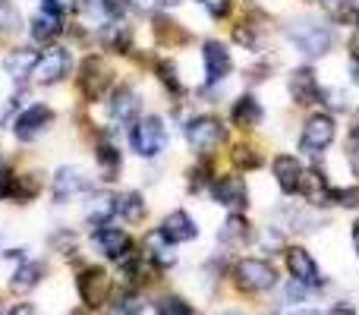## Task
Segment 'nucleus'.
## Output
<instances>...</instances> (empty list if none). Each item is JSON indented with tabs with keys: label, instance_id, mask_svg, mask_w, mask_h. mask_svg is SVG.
<instances>
[{
	"label": "nucleus",
	"instance_id": "nucleus-1",
	"mask_svg": "<svg viewBox=\"0 0 359 315\" xmlns=\"http://www.w3.org/2000/svg\"><path fill=\"white\" fill-rule=\"evenodd\" d=\"M284 41L290 44L297 54H303L306 60H316V57H325L334 48L337 35L325 19L303 13V16H293L290 22L284 25Z\"/></svg>",
	"mask_w": 359,
	"mask_h": 315
},
{
	"label": "nucleus",
	"instance_id": "nucleus-2",
	"mask_svg": "<svg viewBox=\"0 0 359 315\" xmlns=\"http://www.w3.org/2000/svg\"><path fill=\"white\" fill-rule=\"evenodd\" d=\"M337 139V120L331 111H316L303 120V130H299V152L309 158H318L334 145Z\"/></svg>",
	"mask_w": 359,
	"mask_h": 315
},
{
	"label": "nucleus",
	"instance_id": "nucleus-3",
	"mask_svg": "<svg viewBox=\"0 0 359 315\" xmlns=\"http://www.w3.org/2000/svg\"><path fill=\"white\" fill-rule=\"evenodd\" d=\"M183 136H186L189 149L196 152L198 158H211L224 145V139H227V130H224V123L217 117H211V114H202V117H192L189 123L183 126Z\"/></svg>",
	"mask_w": 359,
	"mask_h": 315
},
{
	"label": "nucleus",
	"instance_id": "nucleus-4",
	"mask_svg": "<svg viewBox=\"0 0 359 315\" xmlns=\"http://www.w3.org/2000/svg\"><path fill=\"white\" fill-rule=\"evenodd\" d=\"M230 278H233L236 290H243V293H268L278 287V272H274L271 262L252 259V255L236 262Z\"/></svg>",
	"mask_w": 359,
	"mask_h": 315
},
{
	"label": "nucleus",
	"instance_id": "nucleus-5",
	"mask_svg": "<svg viewBox=\"0 0 359 315\" xmlns=\"http://www.w3.org/2000/svg\"><path fill=\"white\" fill-rule=\"evenodd\" d=\"M130 145L139 158H158L168 145V126H164L161 117H142L133 123L130 130Z\"/></svg>",
	"mask_w": 359,
	"mask_h": 315
},
{
	"label": "nucleus",
	"instance_id": "nucleus-6",
	"mask_svg": "<svg viewBox=\"0 0 359 315\" xmlns=\"http://www.w3.org/2000/svg\"><path fill=\"white\" fill-rule=\"evenodd\" d=\"M287 95L297 107H312L322 101V79L312 67H293L287 76Z\"/></svg>",
	"mask_w": 359,
	"mask_h": 315
},
{
	"label": "nucleus",
	"instance_id": "nucleus-7",
	"mask_svg": "<svg viewBox=\"0 0 359 315\" xmlns=\"http://www.w3.org/2000/svg\"><path fill=\"white\" fill-rule=\"evenodd\" d=\"M76 290H79L82 303H86L88 309H101V306L111 300V274L95 265L82 268L79 278H76Z\"/></svg>",
	"mask_w": 359,
	"mask_h": 315
},
{
	"label": "nucleus",
	"instance_id": "nucleus-8",
	"mask_svg": "<svg viewBox=\"0 0 359 315\" xmlns=\"http://www.w3.org/2000/svg\"><path fill=\"white\" fill-rule=\"evenodd\" d=\"M297 192L303 196V202L309 205V208H328V205H334L337 186H331L328 173H325L322 167H306Z\"/></svg>",
	"mask_w": 359,
	"mask_h": 315
},
{
	"label": "nucleus",
	"instance_id": "nucleus-9",
	"mask_svg": "<svg viewBox=\"0 0 359 315\" xmlns=\"http://www.w3.org/2000/svg\"><path fill=\"white\" fill-rule=\"evenodd\" d=\"M69 69H73V54L67 48H50L38 57L35 69H32V79L38 86H57V82H63L69 76Z\"/></svg>",
	"mask_w": 359,
	"mask_h": 315
},
{
	"label": "nucleus",
	"instance_id": "nucleus-10",
	"mask_svg": "<svg viewBox=\"0 0 359 315\" xmlns=\"http://www.w3.org/2000/svg\"><path fill=\"white\" fill-rule=\"evenodd\" d=\"M284 262H287L290 278L299 281V284H306L309 290H318V287L325 284L322 268H318V262L312 259V253L306 246H287L284 249Z\"/></svg>",
	"mask_w": 359,
	"mask_h": 315
},
{
	"label": "nucleus",
	"instance_id": "nucleus-11",
	"mask_svg": "<svg viewBox=\"0 0 359 315\" xmlns=\"http://www.w3.org/2000/svg\"><path fill=\"white\" fill-rule=\"evenodd\" d=\"M208 189H211V199L230 211H243L249 205V186L240 173H221V177L211 180Z\"/></svg>",
	"mask_w": 359,
	"mask_h": 315
},
{
	"label": "nucleus",
	"instance_id": "nucleus-12",
	"mask_svg": "<svg viewBox=\"0 0 359 315\" xmlns=\"http://www.w3.org/2000/svg\"><path fill=\"white\" fill-rule=\"evenodd\" d=\"M111 79H114V69L104 57H86L82 60V69H79V88L88 101H98L101 95L111 88Z\"/></svg>",
	"mask_w": 359,
	"mask_h": 315
},
{
	"label": "nucleus",
	"instance_id": "nucleus-13",
	"mask_svg": "<svg viewBox=\"0 0 359 315\" xmlns=\"http://www.w3.org/2000/svg\"><path fill=\"white\" fill-rule=\"evenodd\" d=\"M202 63H205V79H208V86H217V82H224L230 76V69H233V54H230V48L224 41L208 38V41L202 44Z\"/></svg>",
	"mask_w": 359,
	"mask_h": 315
},
{
	"label": "nucleus",
	"instance_id": "nucleus-14",
	"mask_svg": "<svg viewBox=\"0 0 359 315\" xmlns=\"http://www.w3.org/2000/svg\"><path fill=\"white\" fill-rule=\"evenodd\" d=\"M50 123H54V111H50L48 105H32V107H25V111L16 117L13 133H16L19 142H32V139L41 136Z\"/></svg>",
	"mask_w": 359,
	"mask_h": 315
},
{
	"label": "nucleus",
	"instance_id": "nucleus-15",
	"mask_svg": "<svg viewBox=\"0 0 359 315\" xmlns=\"http://www.w3.org/2000/svg\"><path fill=\"white\" fill-rule=\"evenodd\" d=\"M303 161L297 155H290V152H280V155L271 158V177L274 183H278V189L284 192V196H293V192L299 189V180H303Z\"/></svg>",
	"mask_w": 359,
	"mask_h": 315
},
{
	"label": "nucleus",
	"instance_id": "nucleus-16",
	"mask_svg": "<svg viewBox=\"0 0 359 315\" xmlns=\"http://www.w3.org/2000/svg\"><path fill=\"white\" fill-rule=\"evenodd\" d=\"M262 120H265V107H262V101L255 98V95H240V98L230 105V123H233L236 130L252 133L262 126Z\"/></svg>",
	"mask_w": 359,
	"mask_h": 315
},
{
	"label": "nucleus",
	"instance_id": "nucleus-17",
	"mask_svg": "<svg viewBox=\"0 0 359 315\" xmlns=\"http://www.w3.org/2000/svg\"><path fill=\"white\" fill-rule=\"evenodd\" d=\"M95 243H98L101 255H107V259H114V262L126 259V255L136 249V246H133V236L126 234V230H120V227H111V224L98 227V234H95Z\"/></svg>",
	"mask_w": 359,
	"mask_h": 315
},
{
	"label": "nucleus",
	"instance_id": "nucleus-18",
	"mask_svg": "<svg viewBox=\"0 0 359 315\" xmlns=\"http://www.w3.org/2000/svg\"><path fill=\"white\" fill-rule=\"evenodd\" d=\"M107 107H111V120H117V123H136L139 111H142V95L133 86H120L111 95V105Z\"/></svg>",
	"mask_w": 359,
	"mask_h": 315
},
{
	"label": "nucleus",
	"instance_id": "nucleus-19",
	"mask_svg": "<svg viewBox=\"0 0 359 315\" xmlns=\"http://www.w3.org/2000/svg\"><path fill=\"white\" fill-rule=\"evenodd\" d=\"M158 230H161L170 243H189V240H196V236H198L196 221H192V215H189V211H183V208L164 215V221H161V227H158Z\"/></svg>",
	"mask_w": 359,
	"mask_h": 315
},
{
	"label": "nucleus",
	"instance_id": "nucleus-20",
	"mask_svg": "<svg viewBox=\"0 0 359 315\" xmlns=\"http://www.w3.org/2000/svg\"><path fill=\"white\" fill-rule=\"evenodd\" d=\"M280 230H297V234H309V230H316L318 224H322V217L316 215L312 208H303V205H284V208L278 211Z\"/></svg>",
	"mask_w": 359,
	"mask_h": 315
},
{
	"label": "nucleus",
	"instance_id": "nucleus-21",
	"mask_svg": "<svg viewBox=\"0 0 359 315\" xmlns=\"http://www.w3.org/2000/svg\"><path fill=\"white\" fill-rule=\"evenodd\" d=\"M249 236H252V224H249V217L240 215V211H230V217L221 224V230H217V240L230 249L246 246Z\"/></svg>",
	"mask_w": 359,
	"mask_h": 315
},
{
	"label": "nucleus",
	"instance_id": "nucleus-22",
	"mask_svg": "<svg viewBox=\"0 0 359 315\" xmlns=\"http://www.w3.org/2000/svg\"><path fill=\"white\" fill-rule=\"evenodd\" d=\"M86 186H88L86 173H82L79 167H73V164L60 167V170L54 173V196H57V202H67V199L79 196Z\"/></svg>",
	"mask_w": 359,
	"mask_h": 315
},
{
	"label": "nucleus",
	"instance_id": "nucleus-23",
	"mask_svg": "<svg viewBox=\"0 0 359 315\" xmlns=\"http://www.w3.org/2000/svg\"><path fill=\"white\" fill-rule=\"evenodd\" d=\"M142 255L151 262V265H158V268H170L177 262L174 243H170L168 236L161 234V230H151V234L145 236V253Z\"/></svg>",
	"mask_w": 359,
	"mask_h": 315
},
{
	"label": "nucleus",
	"instance_id": "nucleus-24",
	"mask_svg": "<svg viewBox=\"0 0 359 315\" xmlns=\"http://www.w3.org/2000/svg\"><path fill=\"white\" fill-rule=\"evenodd\" d=\"M101 48L104 51H117V54H126L133 44V32L130 25H123L120 19H111V22L101 25V35H98Z\"/></svg>",
	"mask_w": 359,
	"mask_h": 315
},
{
	"label": "nucleus",
	"instance_id": "nucleus-25",
	"mask_svg": "<svg viewBox=\"0 0 359 315\" xmlns=\"http://www.w3.org/2000/svg\"><path fill=\"white\" fill-rule=\"evenodd\" d=\"M114 215H117V199H114L111 192H95V196L86 202V221L95 224V227L111 224Z\"/></svg>",
	"mask_w": 359,
	"mask_h": 315
},
{
	"label": "nucleus",
	"instance_id": "nucleus-26",
	"mask_svg": "<svg viewBox=\"0 0 359 315\" xmlns=\"http://www.w3.org/2000/svg\"><path fill=\"white\" fill-rule=\"evenodd\" d=\"M29 32H32V41H50V38H57L63 32V16L44 6V10L32 19Z\"/></svg>",
	"mask_w": 359,
	"mask_h": 315
},
{
	"label": "nucleus",
	"instance_id": "nucleus-27",
	"mask_svg": "<svg viewBox=\"0 0 359 315\" xmlns=\"http://www.w3.org/2000/svg\"><path fill=\"white\" fill-rule=\"evenodd\" d=\"M230 164H233L236 170H259V167L265 164V155H262V149L252 142H236L233 149H230Z\"/></svg>",
	"mask_w": 359,
	"mask_h": 315
},
{
	"label": "nucleus",
	"instance_id": "nucleus-28",
	"mask_svg": "<svg viewBox=\"0 0 359 315\" xmlns=\"http://www.w3.org/2000/svg\"><path fill=\"white\" fill-rule=\"evenodd\" d=\"M318 6H322L325 19L334 25L356 22V10H359L356 0H318Z\"/></svg>",
	"mask_w": 359,
	"mask_h": 315
},
{
	"label": "nucleus",
	"instance_id": "nucleus-29",
	"mask_svg": "<svg viewBox=\"0 0 359 315\" xmlns=\"http://www.w3.org/2000/svg\"><path fill=\"white\" fill-rule=\"evenodd\" d=\"M35 63H38L35 51L19 48V51H10V57H6L4 67H6V73H10L16 82H25L32 76V69H35Z\"/></svg>",
	"mask_w": 359,
	"mask_h": 315
},
{
	"label": "nucleus",
	"instance_id": "nucleus-30",
	"mask_svg": "<svg viewBox=\"0 0 359 315\" xmlns=\"http://www.w3.org/2000/svg\"><path fill=\"white\" fill-rule=\"evenodd\" d=\"M262 38H265V25H259L255 19H243L240 25H233V41L243 44L246 51H259Z\"/></svg>",
	"mask_w": 359,
	"mask_h": 315
},
{
	"label": "nucleus",
	"instance_id": "nucleus-31",
	"mask_svg": "<svg viewBox=\"0 0 359 315\" xmlns=\"http://www.w3.org/2000/svg\"><path fill=\"white\" fill-rule=\"evenodd\" d=\"M117 211L123 215V221L139 224L145 215H149V205H145L142 192H126V196H120V199H117Z\"/></svg>",
	"mask_w": 359,
	"mask_h": 315
},
{
	"label": "nucleus",
	"instance_id": "nucleus-32",
	"mask_svg": "<svg viewBox=\"0 0 359 315\" xmlns=\"http://www.w3.org/2000/svg\"><path fill=\"white\" fill-rule=\"evenodd\" d=\"M322 101L331 107L334 114H350L353 111V92L347 86H322Z\"/></svg>",
	"mask_w": 359,
	"mask_h": 315
},
{
	"label": "nucleus",
	"instance_id": "nucleus-33",
	"mask_svg": "<svg viewBox=\"0 0 359 315\" xmlns=\"http://www.w3.org/2000/svg\"><path fill=\"white\" fill-rule=\"evenodd\" d=\"M41 274H44V265H41V262H25V265L19 268L16 274H13L10 287H13L16 293H25V290H32V287L41 281Z\"/></svg>",
	"mask_w": 359,
	"mask_h": 315
},
{
	"label": "nucleus",
	"instance_id": "nucleus-34",
	"mask_svg": "<svg viewBox=\"0 0 359 315\" xmlns=\"http://www.w3.org/2000/svg\"><path fill=\"white\" fill-rule=\"evenodd\" d=\"M95 158H98L101 170L107 173V180H114L120 173V164H123V158H120L117 145L114 142H98V149H95Z\"/></svg>",
	"mask_w": 359,
	"mask_h": 315
},
{
	"label": "nucleus",
	"instance_id": "nucleus-35",
	"mask_svg": "<svg viewBox=\"0 0 359 315\" xmlns=\"http://www.w3.org/2000/svg\"><path fill=\"white\" fill-rule=\"evenodd\" d=\"M142 312H145V303L136 290L120 293V297L111 303V309H107V315H142Z\"/></svg>",
	"mask_w": 359,
	"mask_h": 315
},
{
	"label": "nucleus",
	"instance_id": "nucleus-36",
	"mask_svg": "<svg viewBox=\"0 0 359 315\" xmlns=\"http://www.w3.org/2000/svg\"><path fill=\"white\" fill-rule=\"evenodd\" d=\"M344 161L353 170V177H359V120L347 130V139H344Z\"/></svg>",
	"mask_w": 359,
	"mask_h": 315
},
{
	"label": "nucleus",
	"instance_id": "nucleus-37",
	"mask_svg": "<svg viewBox=\"0 0 359 315\" xmlns=\"http://www.w3.org/2000/svg\"><path fill=\"white\" fill-rule=\"evenodd\" d=\"M155 312L158 315H192V306L183 297H177V293H164L155 303Z\"/></svg>",
	"mask_w": 359,
	"mask_h": 315
},
{
	"label": "nucleus",
	"instance_id": "nucleus-38",
	"mask_svg": "<svg viewBox=\"0 0 359 315\" xmlns=\"http://www.w3.org/2000/svg\"><path fill=\"white\" fill-rule=\"evenodd\" d=\"M38 189H41V183H38L35 173H22V177H16V183H13V199L29 202V199L38 196Z\"/></svg>",
	"mask_w": 359,
	"mask_h": 315
},
{
	"label": "nucleus",
	"instance_id": "nucleus-39",
	"mask_svg": "<svg viewBox=\"0 0 359 315\" xmlns=\"http://www.w3.org/2000/svg\"><path fill=\"white\" fill-rule=\"evenodd\" d=\"M158 79L164 82V88H168L170 95H183V82H180L177 67H174L170 60H161V63H158Z\"/></svg>",
	"mask_w": 359,
	"mask_h": 315
},
{
	"label": "nucleus",
	"instance_id": "nucleus-40",
	"mask_svg": "<svg viewBox=\"0 0 359 315\" xmlns=\"http://www.w3.org/2000/svg\"><path fill=\"white\" fill-rule=\"evenodd\" d=\"M186 177H189V189L192 192H198V189H205V186H211V164L208 161H198L196 167H189V173H186Z\"/></svg>",
	"mask_w": 359,
	"mask_h": 315
},
{
	"label": "nucleus",
	"instance_id": "nucleus-41",
	"mask_svg": "<svg viewBox=\"0 0 359 315\" xmlns=\"http://www.w3.org/2000/svg\"><path fill=\"white\" fill-rule=\"evenodd\" d=\"M334 205H341V208H347V211H359V183L341 186V189L334 192Z\"/></svg>",
	"mask_w": 359,
	"mask_h": 315
},
{
	"label": "nucleus",
	"instance_id": "nucleus-42",
	"mask_svg": "<svg viewBox=\"0 0 359 315\" xmlns=\"http://www.w3.org/2000/svg\"><path fill=\"white\" fill-rule=\"evenodd\" d=\"M306 297H309V287L306 284H299V281H287V287H284V303H290V306H299V303H306Z\"/></svg>",
	"mask_w": 359,
	"mask_h": 315
},
{
	"label": "nucleus",
	"instance_id": "nucleus-43",
	"mask_svg": "<svg viewBox=\"0 0 359 315\" xmlns=\"http://www.w3.org/2000/svg\"><path fill=\"white\" fill-rule=\"evenodd\" d=\"M19 29V13L13 6L0 4V35H13Z\"/></svg>",
	"mask_w": 359,
	"mask_h": 315
},
{
	"label": "nucleus",
	"instance_id": "nucleus-44",
	"mask_svg": "<svg viewBox=\"0 0 359 315\" xmlns=\"http://www.w3.org/2000/svg\"><path fill=\"white\" fill-rule=\"evenodd\" d=\"M202 6L211 19H227L233 10V0H202Z\"/></svg>",
	"mask_w": 359,
	"mask_h": 315
},
{
	"label": "nucleus",
	"instance_id": "nucleus-45",
	"mask_svg": "<svg viewBox=\"0 0 359 315\" xmlns=\"http://www.w3.org/2000/svg\"><path fill=\"white\" fill-rule=\"evenodd\" d=\"M79 4H82V0H44V6H48V10H54V13H60V16L79 10Z\"/></svg>",
	"mask_w": 359,
	"mask_h": 315
},
{
	"label": "nucleus",
	"instance_id": "nucleus-46",
	"mask_svg": "<svg viewBox=\"0 0 359 315\" xmlns=\"http://www.w3.org/2000/svg\"><path fill=\"white\" fill-rule=\"evenodd\" d=\"M13 183H16V177L10 173V167H0V199L13 196Z\"/></svg>",
	"mask_w": 359,
	"mask_h": 315
},
{
	"label": "nucleus",
	"instance_id": "nucleus-47",
	"mask_svg": "<svg viewBox=\"0 0 359 315\" xmlns=\"http://www.w3.org/2000/svg\"><path fill=\"white\" fill-rule=\"evenodd\" d=\"M325 315H356V309H353L350 303H334Z\"/></svg>",
	"mask_w": 359,
	"mask_h": 315
},
{
	"label": "nucleus",
	"instance_id": "nucleus-48",
	"mask_svg": "<svg viewBox=\"0 0 359 315\" xmlns=\"http://www.w3.org/2000/svg\"><path fill=\"white\" fill-rule=\"evenodd\" d=\"M347 48H350V57H359V25H353V35H350Z\"/></svg>",
	"mask_w": 359,
	"mask_h": 315
},
{
	"label": "nucleus",
	"instance_id": "nucleus-49",
	"mask_svg": "<svg viewBox=\"0 0 359 315\" xmlns=\"http://www.w3.org/2000/svg\"><path fill=\"white\" fill-rule=\"evenodd\" d=\"M350 240H353V253H356V259H359V217L353 221V230H350Z\"/></svg>",
	"mask_w": 359,
	"mask_h": 315
},
{
	"label": "nucleus",
	"instance_id": "nucleus-50",
	"mask_svg": "<svg viewBox=\"0 0 359 315\" xmlns=\"http://www.w3.org/2000/svg\"><path fill=\"white\" fill-rule=\"evenodd\" d=\"M10 315H38V312H35V306H29V303H19V306H16V309H13Z\"/></svg>",
	"mask_w": 359,
	"mask_h": 315
},
{
	"label": "nucleus",
	"instance_id": "nucleus-51",
	"mask_svg": "<svg viewBox=\"0 0 359 315\" xmlns=\"http://www.w3.org/2000/svg\"><path fill=\"white\" fill-rule=\"evenodd\" d=\"M155 4H158V0H133V6H139V10H145V13L155 10Z\"/></svg>",
	"mask_w": 359,
	"mask_h": 315
},
{
	"label": "nucleus",
	"instance_id": "nucleus-52",
	"mask_svg": "<svg viewBox=\"0 0 359 315\" xmlns=\"http://www.w3.org/2000/svg\"><path fill=\"white\" fill-rule=\"evenodd\" d=\"M217 315H243V312H236V309H227V312H217Z\"/></svg>",
	"mask_w": 359,
	"mask_h": 315
},
{
	"label": "nucleus",
	"instance_id": "nucleus-53",
	"mask_svg": "<svg viewBox=\"0 0 359 315\" xmlns=\"http://www.w3.org/2000/svg\"><path fill=\"white\" fill-rule=\"evenodd\" d=\"M164 4H183V0H164Z\"/></svg>",
	"mask_w": 359,
	"mask_h": 315
},
{
	"label": "nucleus",
	"instance_id": "nucleus-54",
	"mask_svg": "<svg viewBox=\"0 0 359 315\" xmlns=\"http://www.w3.org/2000/svg\"><path fill=\"white\" fill-rule=\"evenodd\" d=\"M303 4H318V0H303Z\"/></svg>",
	"mask_w": 359,
	"mask_h": 315
},
{
	"label": "nucleus",
	"instance_id": "nucleus-55",
	"mask_svg": "<svg viewBox=\"0 0 359 315\" xmlns=\"http://www.w3.org/2000/svg\"><path fill=\"white\" fill-rule=\"evenodd\" d=\"M353 25H359V10H356V22H353Z\"/></svg>",
	"mask_w": 359,
	"mask_h": 315
},
{
	"label": "nucleus",
	"instance_id": "nucleus-56",
	"mask_svg": "<svg viewBox=\"0 0 359 315\" xmlns=\"http://www.w3.org/2000/svg\"><path fill=\"white\" fill-rule=\"evenodd\" d=\"M0 315H4V309H0Z\"/></svg>",
	"mask_w": 359,
	"mask_h": 315
}]
</instances>
